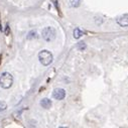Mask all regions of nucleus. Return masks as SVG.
<instances>
[{
    "instance_id": "nucleus-12",
    "label": "nucleus",
    "mask_w": 128,
    "mask_h": 128,
    "mask_svg": "<svg viewBox=\"0 0 128 128\" xmlns=\"http://www.w3.org/2000/svg\"><path fill=\"white\" fill-rule=\"evenodd\" d=\"M52 1H54V6L56 7V9L58 10V2H56V0H52Z\"/></svg>"
},
{
    "instance_id": "nucleus-5",
    "label": "nucleus",
    "mask_w": 128,
    "mask_h": 128,
    "mask_svg": "<svg viewBox=\"0 0 128 128\" xmlns=\"http://www.w3.org/2000/svg\"><path fill=\"white\" fill-rule=\"evenodd\" d=\"M117 23L122 27L128 26V14H125V15H122V16L118 17L117 18Z\"/></svg>"
},
{
    "instance_id": "nucleus-10",
    "label": "nucleus",
    "mask_w": 128,
    "mask_h": 128,
    "mask_svg": "<svg viewBox=\"0 0 128 128\" xmlns=\"http://www.w3.org/2000/svg\"><path fill=\"white\" fill-rule=\"evenodd\" d=\"M77 48L80 50H86V44L84 42H79L78 44H77Z\"/></svg>"
},
{
    "instance_id": "nucleus-4",
    "label": "nucleus",
    "mask_w": 128,
    "mask_h": 128,
    "mask_svg": "<svg viewBox=\"0 0 128 128\" xmlns=\"http://www.w3.org/2000/svg\"><path fill=\"white\" fill-rule=\"evenodd\" d=\"M52 97L56 100H62L66 97V91L62 88H56L52 92Z\"/></svg>"
},
{
    "instance_id": "nucleus-11",
    "label": "nucleus",
    "mask_w": 128,
    "mask_h": 128,
    "mask_svg": "<svg viewBox=\"0 0 128 128\" xmlns=\"http://www.w3.org/2000/svg\"><path fill=\"white\" fill-rule=\"evenodd\" d=\"M6 108H7V105H6L5 102H3V101L0 102V111H3V110H5Z\"/></svg>"
},
{
    "instance_id": "nucleus-2",
    "label": "nucleus",
    "mask_w": 128,
    "mask_h": 128,
    "mask_svg": "<svg viewBox=\"0 0 128 128\" xmlns=\"http://www.w3.org/2000/svg\"><path fill=\"white\" fill-rule=\"evenodd\" d=\"M13 84V78L9 73H3L0 76V86L4 89H9Z\"/></svg>"
},
{
    "instance_id": "nucleus-9",
    "label": "nucleus",
    "mask_w": 128,
    "mask_h": 128,
    "mask_svg": "<svg viewBox=\"0 0 128 128\" xmlns=\"http://www.w3.org/2000/svg\"><path fill=\"white\" fill-rule=\"evenodd\" d=\"M38 38V34H36V30H31L28 34V36H27L28 40H34V38Z\"/></svg>"
},
{
    "instance_id": "nucleus-8",
    "label": "nucleus",
    "mask_w": 128,
    "mask_h": 128,
    "mask_svg": "<svg viewBox=\"0 0 128 128\" xmlns=\"http://www.w3.org/2000/svg\"><path fill=\"white\" fill-rule=\"evenodd\" d=\"M69 2L72 7H78V6H80L81 0H69Z\"/></svg>"
},
{
    "instance_id": "nucleus-7",
    "label": "nucleus",
    "mask_w": 128,
    "mask_h": 128,
    "mask_svg": "<svg viewBox=\"0 0 128 128\" xmlns=\"http://www.w3.org/2000/svg\"><path fill=\"white\" fill-rule=\"evenodd\" d=\"M74 38H80L83 34H84V31L83 30H81L80 28H75V30H74Z\"/></svg>"
},
{
    "instance_id": "nucleus-6",
    "label": "nucleus",
    "mask_w": 128,
    "mask_h": 128,
    "mask_svg": "<svg viewBox=\"0 0 128 128\" xmlns=\"http://www.w3.org/2000/svg\"><path fill=\"white\" fill-rule=\"evenodd\" d=\"M40 106L42 108H44V109H48V108L52 107V101L50 99H48V98H44V99H42L40 101Z\"/></svg>"
},
{
    "instance_id": "nucleus-3",
    "label": "nucleus",
    "mask_w": 128,
    "mask_h": 128,
    "mask_svg": "<svg viewBox=\"0 0 128 128\" xmlns=\"http://www.w3.org/2000/svg\"><path fill=\"white\" fill-rule=\"evenodd\" d=\"M56 29L52 26H48V27H46L42 32V38L46 40V42H52L54 38H56Z\"/></svg>"
},
{
    "instance_id": "nucleus-1",
    "label": "nucleus",
    "mask_w": 128,
    "mask_h": 128,
    "mask_svg": "<svg viewBox=\"0 0 128 128\" xmlns=\"http://www.w3.org/2000/svg\"><path fill=\"white\" fill-rule=\"evenodd\" d=\"M52 54L50 52L46 50H42L40 54H38V60L40 62H42V65L44 66H48L52 62Z\"/></svg>"
}]
</instances>
